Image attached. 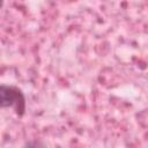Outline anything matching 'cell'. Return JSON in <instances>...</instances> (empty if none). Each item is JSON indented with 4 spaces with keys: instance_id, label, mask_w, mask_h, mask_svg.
Returning <instances> with one entry per match:
<instances>
[{
    "instance_id": "6da1fadb",
    "label": "cell",
    "mask_w": 148,
    "mask_h": 148,
    "mask_svg": "<svg viewBox=\"0 0 148 148\" xmlns=\"http://www.w3.org/2000/svg\"><path fill=\"white\" fill-rule=\"evenodd\" d=\"M13 108L18 117L25 113V97L23 91L15 86L0 84V109Z\"/></svg>"
},
{
    "instance_id": "7a4b0ae2",
    "label": "cell",
    "mask_w": 148,
    "mask_h": 148,
    "mask_svg": "<svg viewBox=\"0 0 148 148\" xmlns=\"http://www.w3.org/2000/svg\"><path fill=\"white\" fill-rule=\"evenodd\" d=\"M23 148H47V147H46V145L42 140L35 139V140L27 141L25 145L23 146Z\"/></svg>"
},
{
    "instance_id": "3957f363",
    "label": "cell",
    "mask_w": 148,
    "mask_h": 148,
    "mask_svg": "<svg viewBox=\"0 0 148 148\" xmlns=\"http://www.w3.org/2000/svg\"><path fill=\"white\" fill-rule=\"evenodd\" d=\"M2 5H3V2H2V1H0V8L2 7Z\"/></svg>"
}]
</instances>
